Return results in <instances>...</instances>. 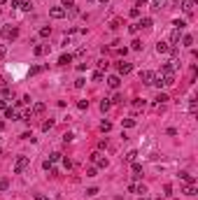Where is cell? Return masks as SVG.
<instances>
[{
	"instance_id": "6da1fadb",
	"label": "cell",
	"mask_w": 198,
	"mask_h": 200,
	"mask_svg": "<svg viewBox=\"0 0 198 200\" xmlns=\"http://www.w3.org/2000/svg\"><path fill=\"white\" fill-rule=\"evenodd\" d=\"M28 165H31V158H28V156H16V161H14V174H21Z\"/></svg>"
},
{
	"instance_id": "7a4b0ae2",
	"label": "cell",
	"mask_w": 198,
	"mask_h": 200,
	"mask_svg": "<svg viewBox=\"0 0 198 200\" xmlns=\"http://www.w3.org/2000/svg\"><path fill=\"white\" fill-rule=\"evenodd\" d=\"M0 33H2L7 40H16V37H19V28H16V26H5Z\"/></svg>"
},
{
	"instance_id": "3957f363",
	"label": "cell",
	"mask_w": 198,
	"mask_h": 200,
	"mask_svg": "<svg viewBox=\"0 0 198 200\" xmlns=\"http://www.w3.org/2000/svg\"><path fill=\"white\" fill-rule=\"evenodd\" d=\"M182 10L187 12L189 16L193 14V10H196V0H182Z\"/></svg>"
},
{
	"instance_id": "277c9868",
	"label": "cell",
	"mask_w": 198,
	"mask_h": 200,
	"mask_svg": "<svg viewBox=\"0 0 198 200\" xmlns=\"http://www.w3.org/2000/svg\"><path fill=\"white\" fill-rule=\"evenodd\" d=\"M49 16H52V19H63V16H65V10H63V7H52V10H49Z\"/></svg>"
},
{
	"instance_id": "5b68a950",
	"label": "cell",
	"mask_w": 198,
	"mask_h": 200,
	"mask_svg": "<svg viewBox=\"0 0 198 200\" xmlns=\"http://www.w3.org/2000/svg\"><path fill=\"white\" fill-rule=\"evenodd\" d=\"M128 191H130V193H142V195H145L147 193V186L145 184H128Z\"/></svg>"
},
{
	"instance_id": "8992f818",
	"label": "cell",
	"mask_w": 198,
	"mask_h": 200,
	"mask_svg": "<svg viewBox=\"0 0 198 200\" xmlns=\"http://www.w3.org/2000/svg\"><path fill=\"white\" fill-rule=\"evenodd\" d=\"M117 70H119V74H128L130 70H133V65L126 63V61H121V63H117Z\"/></svg>"
},
{
	"instance_id": "52a82bcc",
	"label": "cell",
	"mask_w": 198,
	"mask_h": 200,
	"mask_svg": "<svg viewBox=\"0 0 198 200\" xmlns=\"http://www.w3.org/2000/svg\"><path fill=\"white\" fill-rule=\"evenodd\" d=\"M170 44L168 42H163V40H159V44H156V54H170Z\"/></svg>"
},
{
	"instance_id": "ba28073f",
	"label": "cell",
	"mask_w": 198,
	"mask_h": 200,
	"mask_svg": "<svg viewBox=\"0 0 198 200\" xmlns=\"http://www.w3.org/2000/svg\"><path fill=\"white\" fill-rule=\"evenodd\" d=\"M107 84H109V89H119V86H121L119 74H112V77H107Z\"/></svg>"
},
{
	"instance_id": "9c48e42d",
	"label": "cell",
	"mask_w": 198,
	"mask_h": 200,
	"mask_svg": "<svg viewBox=\"0 0 198 200\" xmlns=\"http://www.w3.org/2000/svg\"><path fill=\"white\" fill-rule=\"evenodd\" d=\"M154 79H156V74L151 72V70H145V72H142V82H145V84H154Z\"/></svg>"
},
{
	"instance_id": "30bf717a",
	"label": "cell",
	"mask_w": 198,
	"mask_h": 200,
	"mask_svg": "<svg viewBox=\"0 0 198 200\" xmlns=\"http://www.w3.org/2000/svg\"><path fill=\"white\" fill-rule=\"evenodd\" d=\"M49 49H52V47H49V44H37V47L33 49V54H35V56H42V54H47Z\"/></svg>"
},
{
	"instance_id": "8fae6325",
	"label": "cell",
	"mask_w": 198,
	"mask_h": 200,
	"mask_svg": "<svg viewBox=\"0 0 198 200\" xmlns=\"http://www.w3.org/2000/svg\"><path fill=\"white\" fill-rule=\"evenodd\" d=\"M68 63H72V54H63L58 58V65H68Z\"/></svg>"
},
{
	"instance_id": "7c38bea8",
	"label": "cell",
	"mask_w": 198,
	"mask_h": 200,
	"mask_svg": "<svg viewBox=\"0 0 198 200\" xmlns=\"http://www.w3.org/2000/svg\"><path fill=\"white\" fill-rule=\"evenodd\" d=\"M179 179H182V182H187V184H196V179H193L189 172H179Z\"/></svg>"
},
{
	"instance_id": "4fadbf2b",
	"label": "cell",
	"mask_w": 198,
	"mask_h": 200,
	"mask_svg": "<svg viewBox=\"0 0 198 200\" xmlns=\"http://www.w3.org/2000/svg\"><path fill=\"white\" fill-rule=\"evenodd\" d=\"M96 65H98V70H100V72H105V70L109 68V61H107V58H100V61H98Z\"/></svg>"
},
{
	"instance_id": "5bb4252c",
	"label": "cell",
	"mask_w": 198,
	"mask_h": 200,
	"mask_svg": "<svg viewBox=\"0 0 198 200\" xmlns=\"http://www.w3.org/2000/svg\"><path fill=\"white\" fill-rule=\"evenodd\" d=\"M182 193H184V195H196V186H193V184H187Z\"/></svg>"
},
{
	"instance_id": "9a60e30c",
	"label": "cell",
	"mask_w": 198,
	"mask_h": 200,
	"mask_svg": "<svg viewBox=\"0 0 198 200\" xmlns=\"http://www.w3.org/2000/svg\"><path fill=\"white\" fill-rule=\"evenodd\" d=\"M44 112V102H35L33 105V114H42Z\"/></svg>"
},
{
	"instance_id": "2e32d148",
	"label": "cell",
	"mask_w": 198,
	"mask_h": 200,
	"mask_svg": "<svg viewBox=\"0 0 198 200\" xmlns=\"http://www.w3.org/2000/svg\"><path fill=\"white\" fill-rule=\"evenodd\" d=\"M5 116H7V119H19V114H16L12 107H5Z\"/></svg>"
},
{
	"instance_id": "e0dca14e",
	"label": "cell",
	"mask_w": 198,
	"mask_h": 200,
	"mask_svg": "<svg viewBox=\"0 0 198 200\" xmlns=\"http://www.w3.org/2000/svg\"><path fill=\"white\" fill-rule=\"evenodd\" d=\"M138 26H140V28H151V16H145V19H142Z\"/></svg>"
},
{
	"instance_id": "ac0fdd59",
	"label": "cell",
	"mask_w": 198,
	"mask_h": 200,
	"mask_svg": "<svg viewBox=\"0 0 198 200\" xmlns=\"http://www.w3.org/2000/svg\"><path fill=\"white\" fill-rule=\"evenodd\" d=\"M135 156H138V151H135V149H130V151L126 154L124 158H126V161H128V163H133V161H135Z\"/></svg>"
},
{
	"instance_id": "d6986e66",
	"label": "cell",
	"mask_w": 198,
	"mask_h": 200,
	"mask_svg": "<svg viewBox=\"0 0 198 200\" xmlns=\"http://www.w3.org/2000/svg\"><path fill=\"white\" fill-rule=\"evenodd\" d=\"M133 172H135V174H133L135 179H138V177H142V174H140V172H142V165H140V163H133Z\"/></svg>"
},
{
	"instance_id": "ffe728a7",
	"label": "cell",
	"mask_w": 198,
	"mask_h": 200,
	"mask_svg": "<svg viewBox=\"0 0 198 200\" xmlns=\"http://www.w3.org/2000/svg\"><path fill=\"white\" fill-rule=\"evenodd\" d=\"M96 165H98V168H107V158H105L103 154H100V158L96 161Z\"/></svg>"
},
{
	"instance_id": "44dd1931",
	"label": "cell",
	"mask_w": 198,
	"mask_h": 200,
	"mask_svg": "<svg viewBox=\"0 0 198 200\" xmlns=\"http://www.w3.org/2000/svg\"><path fill=\"white\" fill-rule=\"evenodd\" d=\"M172 26L177 28V30H184V28H187V23H184V21H179V19H175V21H172Z\"/></svg>"
},
{
	"instance_id": "7402d4cb",
	"label": "cell",
	"mask_w": 198,
	"mask_h": 200,
	"mask_svg": "<svg viewBox=\"0 0 198 200\" xmlns=\"http://www.w3.org/2000/svg\"><path fill=\"white\" fill-rule=\"evenodd\" d=\"M182 44H184V47H191V44H193V37H191V35H184V37H182Z\"/></svg>"
},
{
	"instance_id": "603a6c76",
	"label": "cell",
	"mask_w": 198,
	"mask_h": 200,
	"mask_svg": "<svg viewBox=\"0 0 198 200\" xmlns=\"http://www.w3.org/2000/svg\"><path fill=\"white\" fill-rule=\"evenodd\" d=\"M19 10L28 12V10H31V0H21V5H19Z\"/></svg>"
},
{
	"instance_id": "cb8c5ba5",
	"label": "cell",
	"mask_w": 198,
	"mask_h": 200,
	"mask_svg": "<svg viewBox=\"0 0 198 200\" xmlns=\"http://www.w3.org/2000/svg\"><path fill=\"white\" fill-rule=\"evenodd\" d=\"M47 161H49V163L54 165V163H56V161H61V154H58V151H56V154H52V156H49Z\"/></svg>"
},
{
	"instance_id": "d4e9b609",
	"label": "cell",
	"mask_w": 198,
	"mask_h": 200,
	"mask_svg": "<svg viewBox=\"0 0 198 200\" xmlns=\"http://www.w3.org/2000/svg\"><path fill=\"white\" fill-rule=\"evenodd\" d=\"M109 107H112V102H109V100H107V98H105V100H103V102H100V110H103V112H107V110H109Z\"/></svg>"
},
{
	"instance_id": "484cf974",
	"label": "cell",
	"mask_w": 198,
	"mask_h": 200,
	"mask_svg": "<svg viewBox=\"0 0 198 200\" xmlns=\"http://www.w3.org/2000/svg\"><path fill=\"white\" fill-rule=\"evenodd\" d=\"M2 95H5V98H14V91H12L10 86H5V89H2Z\"/></svg>"
},
{
	"instance_id": "4316f807",
	"label": "cell",
	"mask_w": 198,
	"mask_h": 200,
	"mask_svg": "<svg viewBox=\"0 0 198 200\" xmlns=\"http://www.w3.org/2000/svg\"><path fill=\"white\" fill-rule=\"evenodd\" d=\"M52 126H54V119H49V121H44V123H42V130L47 133V130H49Z\"/></svg>"
},
{
	"instance_id": "83f0119b",
	"label": "cell",
	"mask_w": 198,
	"mask_h": 200,
	"mask_svg": "<svg viewBox=\"0 0 198 200\" xmlns=\"http://www.w3.org/2000/svg\"><path fill=\"white\" fill-rule=\"evenodd\" d=\"M40 35H42V37H49V35H52V28H49V26H44V28L40 30Z\"/></svg>"
},
{
	"instance_id": "f1b7e54d",
	"label": "cell",
	"mask_w": 198,
	"mask_h": 200,
	"mask_svg": "<svg viewBox=\"0 0 198 200\" xmlns=\"http://www.w3.org/2000/svg\"><path fill=\"white\" fill-rule=\"evenodd\" d=\"M135 126V119H124V128H133Z\"/></svg>"
},
{
	"instance_id": "f546056e",
	"label": "cell",
	"mask_w": 198,
	"mask_h": 200,
	"mask_svg": "<svg viewBox=\"0 0 198 200\" xmlns=\"http://www.w3.org/2000/svg\"><path fill=\"white\" fill-rule=\"evenodd\" d=\"M163 0H151V10H161Z\"/></svg>"
},
{
	"instance_id": "4dcf8cb0",
	"label": "cell",
	"mask_w": 198,
	"mask_h": 200,
	"mask_svg": "<svg viewBox=\"0 0 198 200\" xmlns=\"http://www.w3.org/2000/svg\"><path fill=\"white\" fill-rule=\"evenodd\" d=\"M109 128H112V123H109V121H103V123H100V130H103V133H107Z\"/></svg>"
},
{
	"instance_id": "1f68e13d",
	"label": "cell",
	"mask_w": 198,
	"mask_h": 200,
	"mask_svg": "<svg viewBox=\"0 0 198 200\" xmlns=\"http://www.w3.org/2000/svg\"><path fill=\"white\" fill-rule=\"evenodd\" d=\"M10 189V182H7V179H0V191H7Z\"/></svg>"
},
{
	"instance_id": "d6a6232c",
	"label": "cell",
	"mask_w": 198,
	"mask_h": 200,
	"mask_svg": "<svg viewBox=\"0 0 198 200\" xmlns=\"http://www.w3.org/2000/svg\"><path fill=\"white\" fill-rule=\"evenodd\" d=\"M31 119H33V110H26L23 112V121H31Z\"/></svg>"
},
{
	"instance_id": "836d02e7",
	"label": "cell",
	"mask_w": 198,
	"mask_h": 200,
	"mask_svg": "<svg viewBox=\"0 0 198 200\" xmlns=\"http://www.w3.org/2000/svg\"><path fill=\"white\" fill-rule=\"evenodd\" d=\"M93 82H103V72H100V70L93 72Z\"/></svg>"
},
{
	"instance_id": "e575fe53",
	"label": "cell",
	"mask_w": 198,
	"mask_h": 200,
	"mask_svg": "<svg viewBox=\"0 0 198 200\" xmlns=\"http://www.w3.org/2000/svg\"><path fill=\"white\" fill-rule=\"evenodd\" d=\"M166 100H168V95H166V93H159V95H156V102H161V105L166 102Z\"/></svg>"
},
{
	"instance_id": "d590c367",
	"label": "cell",
	"mask_w": 198,
	"mask_h": 200,
	"mask_svg": "<svg viewBox=\"0 0 198 200\" xmlns=\"http://www.w3.org/2000/svg\"><path fill=\"white\" fill-rule=\"evenodd\" d=\"M77 107H79V110H86V107H89V100H79Z\"/></svg>"
},
{
	"instance_id": "8d00e7d4",
	"label": "cell",
	"mask_w": 198,
	"mask_h": 200,
	"mask_svg": "<svg viewBox=\"0 0 198 200\" xmlns=\"http://www.w3.org/2000/svg\"><path fill=\"white\" fill-rule=\"evenodd\" d=\"M72 133H65V135H63V142H65V144H68V142H72Z\"/></svg>"
},
{
	"instance_id": "74e56055",
	"label": "cell",
	"mask_w": 198,
	"mask_h": 200,
	"mask_svg": "<svg viewBox=\"0 0 198 200\" xmlns=\"http://www.w3.org/2000/svg\"><path fill=\"white\" fill-rule=\"evenodd\" d=\"M35 200H52L49 195H44V193H35Z\"/></svg>"
},
{
	"instance_id": "f35d334b",
	"label": "cell",
	"mask_w": 198,
	"mask_h": 200,
	"mask_svg": "<svg viewBox=\"0 0 198 200\" xmlns=\"http://www.w3.org/2000/svg\"><path fill=\"white\" fill-rule=\"evenodd\" d=\"M84 84H86V79H82V77H79V79H77V82H75V86H77V89H82V86H84Z\"/></svg>"
},
{
	"instance_id": "ab89813d",
	"label": "cell",
	"mask_w": 198,
	"mask_h": 200,
	"mask_svg": "<svg viewBox=\"0 0 198 200\" xmlns=\"http://www.w3.org/2000/svg\"><path fill=\"white\" fill-rule=\"evenodd\" d=\"M133 107H135V110H140V107H145V100H135V102H133Z\"/></svg>"
},
{
	"instance_id": "60d3db41",
	"label": "cell",
	"mask_w": 198,
	"mask_h": 200,
	"mask_svg": "<svg viewBox=\"0 0 198 200\" xmlns=\"http://www.w3.org/2000/svg\"><path fill=\"white\" fill-rule=\"evenodd\" d=\"M133 49H135V51H140V49H142V42H140V40H135V42H133Z\"/></svg>"
},
{
	"instance_id": "b9f144b4",
	"label": "cell",
	"mask_w": 198,
	"mask_h": 200,
	"mask_svg": "<svg viewBox=\"0 0 198 200\" xmlns=\"http://www.w3.org/2000/svg\"><path fill=\"white\" fill-rule=\"evenodd\" d=\"M163 191H166V195H172V186H170V184L163 186Z\"/></svg>"
},
{
	"instance_id": "7bdbcfd3",
	"label": "cell",
	"mask_w": 198,
	"mask_h": 200,
	"mask_svg": "<svg viewBox=\"0 0 198 200\" xmlns=\"http://www.w3.org/2000/svg\"><path fill=\"white\" fill-rule=\"evenodd\" d=\"M61 2H63V7H72L75 5V0H61Z\"/></svg>"
},
{
	"instance_id": "ee69618b",
	"label": "cell",
	"mask_w": 198,
	"mask_h": 200,
	"mask_svg": "<svg viewBox=\"0 0 198 200\" xmlns=\"http://www.w3.org/2000/svg\"><path fill=\"white\" fill-rule=\"evenodd\" d=\"M130 16H133V19H135V16H140V10H138V7H133V10H130Z\"/></svg>"
},
{
	"instance_id": "f6af8a7d",
	"label": "cell",
	"mask_w": 198,
	"mask_h": 200,
	"mask_svg": "<svg viewBox=\"0 0 198 200\" xmlns=\"http://www.w3.org/2000/svg\"><path fill=\"white\" fill-rule=\"evenodd\" d=\"M128 30H130V33H133V35H135V33H138V30H140V26H138V23H133V26H130V28H128Z\"/></svg>"
},
{
	"instance_id": "bcb514c9",
	"label": "cell",
	"mask_w": 198,
	"mask_h": 200,
	"mask_svg": "<svg viewBox=\"0 0 198 200\" xmlns=\"http://www.w3.org/2000/svg\"><path fill=\"white\" fill-rule=\"evenodd\" d=\"M77 14H79V10H77L75 5H72V7H70V16H77Z\"/></svg>"
},
{
	"instance_id": "7dc6e473",
	"label": "cell",
	"mask_w": 198,
	"mask_h": 200,
	"mask_svg": "<svg viewBox=\"0 0 198 200\" xmlns=\"http://www.w3.org/2000/svg\"><path fill=\"white\" fill-rule=\"evenodd\" d=\"M86 177H96V168H89V170H86Z\"/></svg>"
},
{
	"instance_id": "c3c4849f",
	"label": "cell",
	"mask_w": 198,
	"mask_h": 200,
	"mask_svg": "<svg viewBox=\"0 0 198 200\" xmlns=\"http://www.w3.org/2000/svg\"><path fill=\"white\" fill-rule=\"evenodd\" d=\"M86 193H89V195H96V193H98V189H96V186H91V189H86Z\"/></svg>"
},
{
	"instance_id": "681fc988",
	"label": "cell",
	"mask_w": 198,
	"mask_h": 200,
	"mask_svg": "<svg viewBox=\"0 0 198 200\" xmlns=\"http://www.w3.org/2000/svg\"><path fill=\"white\" fill-rule=\"evenodd\" d=\"M37 72H42V65H37V68H31V74H37Z\"/></svg>"
},
{
	"instance_id": "f907efd6",
	"label": "cell",
	"mask_w": 198,
	"mask_h": 200,
	"mask_svg": "<svg viewBox=\"0 0 198 200\" xmlns=\"http://www.w3.org/2000/svg\"><path fill=\"white\" fill-rule=\"evenodd\" d=\"M5 54H7V47H5V44H0V58L5 56Z\"/></svg>"
},
{
	"instance_id": "816d5d0a",
	"label": "cell",
	"mask_w": 198,
	"mask_h": 200,
	"mask_svg": "<svg viewBox=\"0 0 198 200\" xmlns=\"http://www.w3.org/2000/svg\"><path fill=\"white\" fill-rule=\"evenodd\" d=\"M21 5V0H12V7H19Z\"/></svg>"
},
{
	"instance_id": "f5cc1de1",
	"label": "cell",
	"mask_w": 198,
	"mask_h": 200,
	"mask_svg": "<svg viewBox=\"0 0 198 200\" xmlns=\"http://www.w3.org/2000/svg\"><path fill=\"white\" fill-rule=\"evenodd\" d=\"M5 107H7V105H5V100H0V110H5Z\"/></svg>"
},
{
	"instance_id": "db71d44e",
	"label": "cell",
	"mask_w": 198,
	"mask_h": 200,
	"mask_svg": "<svg viewBox=\"0 0 198 200\" xmlns=\"http://www.w3.org/2000/svg\"><path fill=\"white\" fill-rule=\"evenodd\" d=\"M145 2H147V0H138V5H140V7H142V5H145Z\"/></svg>"
},
{
	"instance_id": "11a10c76",
	"label": "cell",
	"mask_w": 198,
	"mask_h": 200,
	"mask_svg": "<svg viewBox=\"0 0 198 200\" xmlns=\"http://www.w3.org/2000/svg\"><path fill=\"white\" fill-rule=\"evenodd\" d=\"M0 130H5V123H2V121H0Z\"/></svg>"
},
{
	"instance_id": "9f6ffc18",
	"label": "cell",
	"mask_w": 198,
	"mask_h": 200,
	"mask_svg": "<svg viewBox=\"0 0 198 200\" xmlns=\"http://www.w3.org/2000/svg\"><path fill=\"white\" fill-rule=\"evenodd\" d=\"M5 2H7V0H0V5H5Z\"/></svg>"
},
{
	"instance_id": "6f0895ef",
	"label": "cell",
	"mask_w": 198,
	"mask_h": 200,
	"mask_svg": "<svg viewBox=\"0 0 198 200\" xmlns=\"http://www.w3.org/2000/svg\"><path fill=\"white\" fill-rule=\"evenodd\" d=\"M140 200H149V198H140Z\"/></svg>"
},
{
	"instance_id": "680465c9",
	"label": "cell",
	"mask_w": 198,
	"mask_h": 200,
	"mask_svg": "<svg viewBox=\"0 0 198 200\" xmlns=\"http://www.w3.org/2000/svg\"><path fill=\"white\" fill-rule=\"evenodd\" d=\"M100 2H107V0H100Z\"/></svg>"
},
{
	"instance_id": "91938a15",
	"label": "cell",
	"mask_w": 198,
	"mask_h": 200,
	"mask_svg": "<svg viewBox=\"0 0 198 200\" xmlns=\"http://www.w3.org/2000/svg\"><path fill=\"white\" fill-rule=\"evenodd\" d=\"M89 2H96V0H89Z\"/></svg>"
},
{
	"instance_id": "94428289",
	"label": "cell",
	"mask_w": 198,
	"mask_h": 200,
	"mask_svg": "<svg viewBox=\"0 0 198 200\" xmlns=\"http://www.w3.org/2000/svg\"><path fill=\"white\" fill-rule=\"evenodd\" d=\"M175 2H179V0H175Z\"/></svg>"
},
{
	"instance_id": "6125c7cd",
	"label": "cell",
	"mask_w": 198,
	"mask_h": 200,
	"mask_svg": "<svg viewBox=\"0 0 198 200\" xmlns=\"http://www.w3.org/2000/svg\"><path fill=\"white\" fill-rule=\"evenodd\" d=\"M0 154H2V149H0Z\"/></svg>"
}]
</instances>
